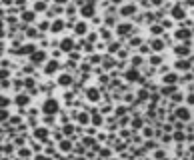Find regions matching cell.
I'll return each mask as SVG.
<instances>
[{
    "label": "cell",
    "mask_w": 194,
    "mask_h": 160,
    "mask_svg": "<svg viewBox=\"0 0 194 160\" xmlns=\"http://www.w3.org/2000/svg\"><path fill=\"white\" fill-rule=\"evenodd\" d=\"M42 112L48 114V116L56 114V112H58V100H56V98H46L44 104H42Z\"/></svg>",
    "instance_id": "obj_1"
},
{
    "label": "cell",
    "mask_w": 194,
    "mask_h": 160,
    "mask_svg": "<svg viewBox=\"0 0 194 160\" xmlns=\"http://www.w3.org/2000/svg\"><path fill=\"white\" fill-rule=\"evenodd\" d=\"M44 60H46V52L44 50H38V48H36L34 52L30 54V62H32V64H40V62H44Z\"/></svg>",
    "instance_id": "obj_2"
},
{
    "label": "cell",
    "mask_w": 194,
    "mask_h": 160,
    "mask_svg": "<svg viewBox=\"0 0 194 160\" xmlns=\"http://www.w3.org/2000/svg\"><path fill=\"white\" fill-rule=\"evenodd\" d=\"M80 14H82L84 18H92V16H94V4H90V2L84 4V6L80 8Z\"/></svg>",
    "instance_id": "obj_3"
},
{
    "label": "cell",
    "mask_w": 194,
    "mask_h": 160,
    "mask_svg": "<svg viewBox=\"0 0 194 160\" xmlns=\"http://www.w3.org/2000/svg\"><path fill=\"white\" fill-rule=\"evenodd\" d=\"M66 28V20H62V18H56L54 22H52V26H50V30L56 34V32H60V30H64Z\"/></svg>",
    "instance_id": "obj_4"
},
{
    "label": "cell",
    "mask_w": 194,
    "mask_h": 160,
    "mask_svg": "<svg viewBox=\"0 0 194 160\" xmlns=\"http://www.w3.org/2000/svg\"><path fill=\"white\" fill-rule=\"evenodd\" d=\"M60 50H62V52H72V50H74V40H72V38H64V40L60 42Z\"/></svg>",
    "instance_id": "obj_5"
},
{
    "label": "cell",
    "mask_w": 194,
    "mask_h": 160,
    "mask_svg": "<svg viewBox=\"0 0 194 160\" xmlns=\"http://www.w3.org/2000/svg\"><path fill=\"white\" fill-rule=\"evenodd\" d=\"M58 68H60V64H58V60H50V62H48V64L44 66V72L48 74V76H50V74H54V72H56Z\"/></svg>",
    "instance_id": "obj_6"
},
{
    "label": "cell",
    "mask_w": 194,
    "mask_h": 160,
    "mask_svg": "<svg viewBox=\"0 0 194 160\" xmlns=\"http://www.w3.org/2000/svg\"><path fill=\"white\" fill-rule=\"evenodd\" d=\"M86 98H88L90 102H98V98H100L98 88H88V90H86Z\"/></svg>",
    "instance_id": "obj_7"
},
{
    "label": "cell",
    "mask_w": 194,
    "mask_h": 160,
    "mask_svg": "<svg viewBox=\"0 0 194 160\" xmlns=\"http://www.w3.org/2000/svg\"><path fill=\"white\" fill-rule=\"evenodd\" d=\"M48 128H44V126H40V128H36L34 130V138H38V140H46L48 138Z\"/></svg>",
    "instance_id": "obj_8"
},
{
    "label": "cell",
    "mask_w": 194,
    "mask_h": 160,
    "mask_svg": "<svg viewBox=\"0 0 194 160\" xmlns=\"http://www.w3.org/2000/svg\"><path fill=\"white\" fill-rule=\"evenodd\" d=\"M74 32H76L78 36H84L86 32H88V26H86L84 22H76V26H74Z\"/></svg>",
    "instance_id": "obj_9"
},
{
    "label": "cell",
    "mask_w": 194,
    "mask_h": 160,
    "mask_svg": "<svg viewBox=\"0 0 194 160\" xmlns=\"http://www.w3.org/2000/svg\"><path fill=\"white\" fill-rule=\"evenodd\" d=\"M58 84H60V86H70V84H72V76H70V74H60Z\"/></svg>",
    "instance_id": "obj_10"
},
{
    "label": "cell",
    "mask_w": 194,
    "mask_h": 160,
    "mask_svg": "<svg viewBox=\"0 0 194 160\" xmlns=\"http://www.w3.org/2000/svg\"><path fill=\"white\" fill-rule=\"evenodd\" d=\"M36 18V10H26V12H22V20L24 22H32Z\"/></svg>",
    "instance_id": "obj_11"
},
{
    "label": "cell",
    "mask_w": 194,
    "mask_h": 160,
    "mask_svg": "<svg viewBox=\"0 0 194 160\" xmlns=\"http://www.w3.org/2000/svg\"><path fill=\"white\" fill-rule=\"evenodd\" d=\"M28 102H30L28 94H18V96H16V104H18V106H26Z\"/></svg>",
    "instance_id": "obj_12"
},
{
    "label": "cell",
    "mask_w": 194,
    "mask_h": 160,
    "mask_svg": "<svg viewBox=\"0 0 194 160\" xmlns=\"http://www.w3.org/2000/svg\"><path fill=\"white\" fill-rule=\"evenodd\" d=\"M36 50V46L34 44H26V46H22L20 50H18V54H32Z\"/></svg>",
    "instance_id": "obj_13"
},
{
    "label": "cell",
    "mask_w": 194,
    "mask_h": 160,
    "mask_svg": "<svg viewBox=\"0 0 194 160\" xmlns=\"http://www.w3.org/2000/svg\"><path fill=\"white\" fill-rule=\"evenodd\" d=\"M46 8H48V4H46L44 0H38V2H34V10H36V12H44Z\"/></svg>",
    "instance_id": "obj_14"
},
{
    "label": "cell",
    "mask_w": 194,
    "mask_h": 160,
    "mask_svg": "<svg viewBox=\"0 0 194 160\" xmlns=\"http://www.w3.org/2000/svg\"><path fill=\"white\" fill-rule=\"evenodd\" d=\"M116 32H118V34H120V36H126V34H128V32H130V26H128V24H120Z\"/></svg>",
    "instance_id": "obj_15"
},
{
    "label": "cell",
    "mask_w": 194,
    "mask_h": 160,
    "mask_svg": "<svg viewBox=\"0 0 194 160\" xmlns=\"http://www.w3.org/2000/svg\"><path fill=\"white\" fill-rule=\"evenodd\" d=\"M78 122L80 124H88V122H90V116L86 114V112H80L78 114Z\"/></svg>",
    "instance_id": "obj_16"
},
{
    "label": "cell",
    "mask_w": 194,
    "mask_h": 160,
    "mask_svg": "<svg viewBox=\"0 0 194 160\" xmlns=\"http://www.w3.org/2000/svg\"><path fill=\"white\" fill-rule=\"evenodd\" d=\"M70 148H72L70 140H62V142H60V150H62V152H68Z\"/></svg>",
    "instance_id": "obj_17"
},
{
    "label": "cell",
    "mask_w": 194,
    "mask_h": 160,
    "mask_svg": "<svg viewBox=\"0 0 194 160\" xmlns=\"http://www.w3.org/2000/svg\"><path fill=\"white\" fill-rule=\"evenodd\" d=\"M10 118V114H8V110L6 108H0V122H6Z\"/></svg>",
    "instance_id": "obj_18"
},
{
    "label": "cell",
    "mask_w": 194,
    "mask_h": 160,
    "mask_svg": "<svg viewBox=\"0 0 194 160\" xmlns=\"http://www.w3.org/2000/svg\"><path fill=\"white\" fill-rule=\"evenodd\" d=\"M92 122H94V124H102V116L98 114V112H94V114H92V118H90Z\"/></svg>",
    "instance_id": "obj_19"
},
{
    "label": "cell",
    "mask_w": 194,
    "mask_h": 160,
    "mask_svg": "<svg viewBox=\"0 0 194 160\" xmlns=\"http://www.w3.org/2000/svg\"><path fill=\"white\" fill-rule=\"evenodd\" d=\"M8 104H10V98H6V96L0 94V108H6Z\"/></svg>",
    "instance_id": "obj_20"
},
{
    "label": "cell",
    "mask_w": 194,
    "mask_h": 160,
    "mask_svg": "<svg viewBox=\"0 0 194 160\" xmlns=\"http://www.w3.org/2000/svg\"><path fill=\"white\" fill-rule=\"evenodd\" d=\"M18 156H22V158L30 156V150H28V148H20V150H18Z\"/></svg>",
    "instance_id": "obj_21"
},
{
    "label": "cell",
    "mask_w": 194,
    "mask_h": 160,
    "mask_svg": "<svg viewBox=\"0 0 194 160\" xmlns=\"http://www.w3.org/2000/svg\"><path fill=\"white\" fill-rule=\"evenodd\" d=\"M132 12H134V6H124V8H122V14H124V16L132 14Z\"/></svg>",
    "instance_id": "obj_22"
},
{
    "label": "cell",
    "mask_w": 194,
    "mask_h": 160,
    "mask_svg": "<svg viewBox=\"0 0 194 160\" xmlns=\"http://www.w3.org/2000/svg\"><path fill=\"white\" fill-rule=\"evenodd\" d=\"M178 116H180L182 120H186V118H188V110H184V108H180V110H178Z\"/></svg>",
    "instance_id": "obj_23"
},
{
    "label": "cell",
    "mask_w": 194,
    "mask_h": 160,
    "mask_svg": "<svg viewBox=\"0 0 194 160\" xmlns=\"http://www.w3.org/2000/svg\"><path fill=\"white\" fill-rule=\"evenodd\" d=\"M62 132H64V134H68V136H70V134L74 132V128H72L70 124H66V126H64V130H62Z\"/></svg>",
    "instance_id": "obj_24"
},
{
    "label": "cell",
    "mask_w": 194,
    "mask_h": 160,
    "mask_svg": "<svg viewBox=\"0 0 194 160\" xmlns=\"http://www.w3.org/2000/svg\"><path fill=\"white\" fill-rule=\"evenodd\" d=\"M26 34H28V38H36V36H38V32H36V28H30Z\"/></svg>",
    "instance_id": "obj_25"
},
{
    "label": "cell",
    "mask_w": 194,
    "mask_h": 160,
    "mask_svg": "<svg viewBox=\"0 0 194 160\" xmlns=\"http://www.w3.org/2000/svg\"><path fill=\"white\" fill-rule=\"evenodd\" d=\"M36 82H34V78H26V88H30L32 90V86H34Z\"/></svg>",
    "instance_id": "obj_26"
},
{
    "label": "cell",
    "mask_w": 194,
    "mask_h": 160,
    "mask_svg": "<svg viewBox=\"0 0 194 160\" xmlns=\"http://www.w3.org/2000/svg\"><path fill=\"white\" fill-rule=\"evenodd\" d=\"M136 78H138L136 72H128V80H136Z\"/></svg>",
    "instance_id": "obj_27"
},
{
    "label": "cell",
    "mask_w": 194,
    "mask_h": 160,
    "mask_svg": "<svg viewBox=\"0 0 194 160\" xmlns=\"http://www.w3.org/2000/svg\"><path fill=\"white\" fill-rule=\"evenodd\" d=\"M2 78H8V70H0V80Z\"/></svg>",
    "instance_id": "obj_28"
},
{
    "label": "cell",
    "mask_w": 194,
    "mask_h": 160,
    "mask_svg": "<svg viewBox=\"0 0 194 160\" xmlns=\"http://www.w3.org/2000/svg\"><path fill=\"white\" fill-rule=\"evenodd\" d=\"M10 120H12V124H18V122H20V116H12Z\"/></svg>",
    "instance_id": "obj_29"
},
{
    "label": "cell",
    "mask_w": 194,
    "mask_h": 160,
    "mask_svg": "<svg viewBox=\"0 0 194 160\" xmlns=\"http://www.w3.org/2000/svg\"><path fill=\"white\" fill-rule=\"evenodd\" d=\"M58 6H64V4H68V0H54Z\"/></svg>",
    "instance_id": "obj_30"
},
{
    "label": "cell",
    "mask_w": 194,
    "mask_h": 160,
    "mask_svg": "<svg viewBox=\"0 0 194 160\" xmlns=\"http://www.w3.org/2000/svg\"><path fill=\"white\" fill-rule=\"evenodd\" d=\"M108 154H110V150H106V148L100 150V156H108Z\"/></svg>",
    "instance_id": "obj_31"
},
{
    "label": "cell",
    "mask_w": 194,
    "mask_h": 160,
    "mask_svg": "<svg viewBox=\"0 0 194 160\" xmlns=\"http://www.w3.org/2000/svg\"><path fill=\"white\" fill-rule=\"evenodd\" d=\"M118 50V44H110V52H116Z\"/></svg>",
    "instance_id": "obj_32"
}]
</instances>
